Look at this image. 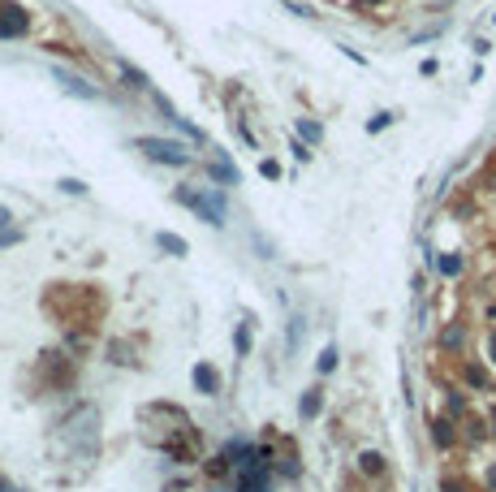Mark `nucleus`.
Wrapping results in <instances>:
<instances>
[{
	"mask_svg": "<svg viewBox=\"0 0 496 492\" xmlns=\"http://www.w3.org/2000/svg\"><path fill=\"white\" fill-rule=\"evenodd\" d=\"M134 147L147 155V160H160V164H190V151L182 147V143H173V138H151V134H143V138H134Z\"/></svg>",
	"mask_w": 496,
	"mask_h": 492,
	"instance_id": "1",
	"label": "nucleus"
},
{
	"mask_svg": "<svg viewBox=\"0 0 496 492\" xmlns=\"http://www.w3.org/2000/svg\"><path fill=\"white\" fill-rule=\"evenodd\" d=\"M177 199H182L190 212H199L207 225H225V203H220V199H211V195H194V190H177Z\"/></svg>",
	"mask_w": 496,
	"mask_h": 492,
	"instance_id": "2",
	"label": "nucleus"
},
{
	"mask_svg": "<svg viewBox=\"0 0 496 492\" xmlns=\"http://www.w3.org/2000/svg\"><path fill=\"white\" fill-rule=\"evenodd\" d=\"M52 82H57L65 95H74V99H99V91L91 82H82L78 74H70V70H52Z\"/></svg>",
	"mask_w": 496,
	"mask_h": 492,
	"instance_id": "3",
	"label": "nucleus"
},
{
	"mask_svg": "<svg viewBox=\"0 0 496 492\" xmlns=\"http://www.w3.org/2000/svg\"><path fill=\"white\" fill-rule=\"evenodd\" d=\"M22 31H26V13L22 9H5V13H0V39H13Z\"/></svg>",
	"mask_w": 496,
	"mask_h": 492,
	"instance_id": "4",
	"label": "nucleus"
},
{
	"mask_svg": "<svg viewBox=\"0 0 496 492\" xmlns=\"http://www.w3.org/2000/svg\"><path fill=\"white\" fill-rule=\"evenodd\" d=\"M194 385H199L203 393H220V376H216L207 363H199V367H194Z\"/></svg>",
	"mask_w": 496,
	"mask_h": 492,
	"instance_id": "5",
	"label": "nucleus"
},
{
	"mask_svg": "<svg viewBox=\"0 0 496 492\" xmlns=\"http://www.w3.org/2000/svg\"><path fill=\"white\" fill-rule=\"evenodd\" d=\"M121 78H126V87H134V91H151V78H147L143 70H134L130 61H121Z\"/></svg>",
	"mask_w": 496,
	"mask_h": 492,
	"instance_id": "6",
	"label": "nucleus"
},
{
	"mask_svg": "<svg viewBox=\"0 0 496 492\" xmlns=\"http://www.w3.org/2000/svg\"><path fill=\"white\" fill-rule=\"evenodd\" d=\"M155 242H160V251H169V255H186V242L177 234H155Z\"/></svg>",
	"mask_w": 496,
	"mask_h": 492,
	"instance_id": "7",
	"label": "nucleus"
},
{
	"mask_svg": "<svg viewBox=\"0 0 496 492\" xmlns=\"http://www.w3.org/2000/svg\"><path fill=\"white\" fill-rule=\"evenodd\" d=\"M238 492H268V479H263V475H250V471H246V475L238 479Z\"/></svg>",
	"mask_w": 496,
	"mask_h": 492,
	"instance_id": "8",
	"label": "nucleus"
},
{
	"mask_svg": "<svg viewBox=\"0 0 496 492\" xmlns=\"http://www.w3.org/2000/svg\"><path fill=\"white\" fill-rule=\"evenodd\" d=\"M363 471H367V475H380V471H384V458H380V454H363Z\"/></svg>",
	"mask_w": 496,
	"mask_h": 492,
	"instance_id": "9",
	"label": "nucleus"
},
{
	"mask_svg": "<svg viewBox=\"0 0 496 492\" xmlns=\"http://www.w3.org/2000/svg\"><path fill=\"white\" fill-rule=\"evenodd\" d=\"M337 367V346H328L324 354H319V371H333Z\"/></svg>",
	"mask_w": 496,
	"mask_h": 492,
	"instance_id": "10",
	"label": "nucleus"
},
{
	"mask_svg": "<svg viewBox=\"0 0 496 492\" xmlns=\"http://www.w3.org/2000/svg\"><path fill=\"white\" fill-rule=\"evenodd\" d=\"M61 190H65V195H87V186H82L78 177H61Z\"/></svg>",
	"mask_w": 496,
	"mask_h": 492,
	"instance_id": "11",
	"label": "nucleus"
},
{
	"mask_svg": "<svg viewBox=\"0 0 496 492\" xmlns=\"http://www.w3.org/2000/svg\"><path fill=\"white\" fill-rule=\"evenodd\" d=\"M302 415H319V393H307L302 398Z\"/></svg>",
	"mask_w": 496,
	"mask_h": 492,
	"instance_id": "12",
	"label": "nucleus"
},
{
	"mask_svg": "<svg viewBox=\"0 0 496 492\" xmlns=\"http://www.w3.org/2000/svg\"><path fill=\"white\" fill-rule=\"evenodd\" d=\"M440 272H445V277H458L462 263H458V259H440Z\"/></svg>",
	"mask_w": 496,
	"mask_h": 492,
	"instance_id": "13",
	"label": "nucleus"
},
{
	"mask_svg": "<svg viewBox=\"0 0 496 492\" xmlns=\"http://www.w3.org/2000/svg\"><path fill=\"white\" fill-rule=\"evenodd\" d=\"M436 441H440V445H449V441H453V432H449V423H436Z\"/></svg>",
	"mask_w": 496,
	"mask_h": 492,
	"instance_id": "14",
	"label": "nucleus"
},
{
	"mask_svg": "<svg viewBox=\"0 0 496 492\" xmlns=\"http://www.w3.org/2000/svg\"><path fill=\"white\" fill-rule=\"evenodd\" d=\"M298 130H302V134H307V138H311V143H315V138H319V134H324V130H319V126H315V121H302V126H298Z\"/></svg>",
	"mask_w": 496,
	"mask_h": 492,
	"instance_id": "15",
	"label": "nucleus"
},
{
	"mask_svg": "<svg viewBox=\"0 0 496 492\" xmlns=\"http://www.w3.org/2000/svg\"><path fill=\"white\" fill-rule=\"evenodd\" d=\"M238 350H242V354L250 350V333H246V328H238Z\"/></svg>",
	"mask_w": 496,
	"mask_h": 492,
	"instance_id": "16",
	"label": "nucleus"
},
{
	"mask_svg": "<svg viewBox=\"0 0 496 492\" xmlns=\"http://www.w3.org/2000/svg\"><path fill=\"white\" fill-rule=\"evenodd\" d=\"M487 346H492V359H496V333H492V337H487Z\"/></svg>",
	"mask_w": 496,
	"mask_h": 492,
	"instance_id": "17",
	"label": "nucleus"
}]
</instances>
